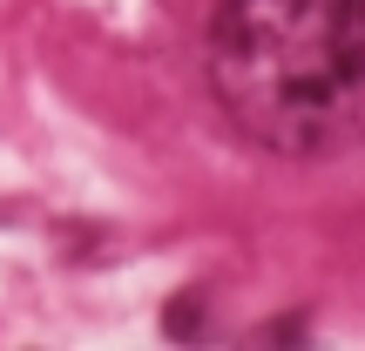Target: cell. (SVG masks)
<instances>
[{
    "label": "cell",
    "mask_w": 365,
    "mask_h": 351,
    "mask_svg": "<svg viewBox=\"0 0 365 351\" xmlns=\"http://www.w3.org/2000/svg\"><path fill=\"white\" fill-rule=\"evenodd\" d=\"M210 88L271 156L318 162L365 142V0H223Z\"/></svg>",
    "instance_id": "cell-1"
}]
</instances>
